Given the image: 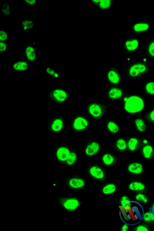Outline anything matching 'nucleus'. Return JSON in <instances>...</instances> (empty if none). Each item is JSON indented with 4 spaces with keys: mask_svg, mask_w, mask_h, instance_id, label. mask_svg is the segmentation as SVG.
<instances>
[{
    "mask_svg": "<svg viewBox=\"0 0 154 231\" xmlns=\"http://www.w3.org/2000/svg\"><path fill=\"white\" fill-rule=\"evenodd\" d=\"M131 201L125 206L122 205L119 206L120 209L121 217L123 221L127 224L135 225L140 222L141 209L140 204L133 201V205H131Z\"/></svg>",
    "mask_w": 154,
    "mask_h": 231,
    "instance_id": "1",
    "label": "nucleus"
},
{
    "mask_svg": "<svg viewBox=\"0 0 154 231\" xmlns=\"http://www.w3.org/2000/svg\"><path fill=\"white\" fill-rule=\"evenodd\" d=\"M125 109L128 113H135L140 111L143 108L144 102L139 97L132 96L125 99Z\"/></svg>",
    "mask_w": 154,
    "mask_h": 231,
    "instance_id": "2",
    "label": "nucleus"
},
{
    "mask_svg": "<svg viewBox=\"0 0 154 231\" xmlns=\"http://www.w3.org/2000/svg\"><path fill=\"white\" fill-rule=\"evenodd\" d=\"M146 71V67L145 65L142 64H135L131 67L129 74L131 76L135 77L144 73Z\"/></svg>",
    "mask_w": 154,
    "mask_h": 231,
    "instance_id": "3",
    "label": "nucleus"
},
{
    "mask_svg": "<svg viewBox=\"0 0 154 231\" xmlns=\"http://www.w3.org/2000/svg\"><path fill=\"white\" fill-rule=\"evenodd\" d=\"M79 202L75 199H68L65 200L63 203V206L68 210H75L79 206Z\"/></svg>",
    "mask_w": 154,
    "mask_h": 231,
    "instance_id": "4",
    "label": "nucleus"
},
{
    "mask_svg": "<svg viewBox=\"0 0 154 231\" xmlns=\"http://www.w3.org/2000/svg\"><path fill=\"white\" fill-rule=\"evenodd\" d=\"M70 153L69 150L67 148L61 147L57 150L56 155L57 158L59 160L61 161H65L67 160Z\"/></svg>",
    "mask_w": 154,
    "mask_h": 231,
    "instance_id": "5",
    "label": "nucleus"
},
{
    "mask_svg": "<svg viewBox=\"0 0 154 231\" xmlns=\"http://www.w3.org/2000/svg\"><path fill=\"white\" fill-rule=\"evenodd\" d=\"M88 126V122L82 117H78L74 122L73 127L75 130H80L85 129Z\"/></svg>",
    "mask_w": 154,
    "mask_h": 231,
    "instance_id": "6",
    "label": "nucleus"
},
{
    "mask_svg": "<svg viewBox=\"0 0 154 231\" xmlns=\"http://www.w3.org/2000/svg\"><path fill=\"white\" fill-rule=\"evenodd\" d=\"M99 150V145L96 142H93L87 146L86 153L87 155L92 156L97 153Z\"/></svg>",
    "mask_w": 154,
    "mask_h": 231,
    "instance_id": "7",
    "label": "nucleus"
},
{
    "mask_svg": "<svg viewBox=\"0 0 154 231\" xmlns=\"http://www.w3.org/2000/svg\"><path fill=\"white\" fill-rule=\"evenodd\" d=\"M89 112L92 115L95 117H99L102 114L101 107L98 104H92L89 107Z\"/></svg>",
    "mask_w": 154,
    "mask_h": 231,
    "instance_id": "8",
    "label": "nucleus"
},
{
    "mask_svg": "<svg viewBox=\"0 0 154 231\" xmlns=\"http://www.w3.org/2000/svg\"><path fill=\"white\" fill-rule=\"evenodd\" d=\"M70 186L74 189L81 188L85 186V182L82 179L78 178H74L69 181Z\"/></svg>",
    "mask_w": 154,
    "mask_h": 231,
    "instance_id": "9",
    "label": "nucleus"
},
{
    "mask_svg": "<svg viewBox=\"0 0 154 231\" xmlns=\"http://www.w3.org/2000/svg\"><path fill=\"white\" fill-rule=\"evenodd\" d=\"M90 173L93 177L98 179H101L104 177L103 172L98 167H92L90 169Z\"/></svg>",
    "mask_w": 154,
    "mask_h": 231,
    "instance_id": "10",
    "label": "nucleus"
},
{
    "mask_svg": "<svg viewBox=\"0 0 154 231\" xmlns=\"http://www.w3.org/2000/svg\"><path fill=\"white\" fill-rule=\"evenodd\" d=\"M53 96L57 101L63 102L66 99L67 94L65 91L62 90H56L53 93Z\"/></svg>",
    "mask_w": 154,
    "mask_h": 231,
    "instance_id": "11",
    "label": "nucleus"
},
{
    "mask_svg": "<svg viewBox=\"0 0 154 231\" xmlns=\"http://www.w3.org/2000/svg\"><path fill=\"white\" fill-rule=\"evenodd\" d=\"M128 170L131 173L139 174L142 172L143 167L141 164L139 163H135L129 165Z\"/></svg>",
    "mask_w": 154,
    "mask_h": 231,
    "instance_id": "12",
    "label": "nucleus"
},
{
    "mask_svg": "<svg viewBox=\"0 0 154 231\" xmlns=\"http://www.w3.org/2000/svg\"><path fill=\"white\" fill-rule=\"evenodd\" d=\"M122 92L120 89L114 88L111 90L109 93V97L111 98L118 99L121 97L122 95Z\"/></svg>",
    "mask_w": 154,
    "mask_h": 231,
    "instance_id": "13",
    "label": "nucleus"
},
{
    "mask_svg": "<svg viewBox=\"0 0 154 231\" xmlns=\"http://www.w3.org/2000/svg\"><path fill=\"white\" fill-rule=\"evenodd\" d=\"M63 122L62 120L60 119L55 120L52 124V130L54 132H59L63 128Z\"/></svg>",
    "mask_w": 154,
    "mask_h": 231,
    "instance_id": "14",
    "label": "nucleus"
},
{
    "mask_svg": "<svg viewBox=\"0 0 154 231\" xmlns=\"http://www.w3.org/2000/svg\"><path fill=\"white\" fill-rule=\"evenodd\" d=\"M108 77L109 81L113 84H116L119 82V75L115 71H110L108 73Z\"/></svg>",
    "mask_w": 154,
    "mask_h": 231,
    "instance_id": "15",
    "label": "nucleus"
},
{
    "mask_svg": "<svg viewBox=\"0 0 154 231\" xmlns=\"http://www.w3.org/2000/svg\"><path fill=\"white\" fill-rule=\"evenodd\" d=\"M127 49L129 51H133L136 50L138 46V42L137 40L127 41L126 43Z\"/></svg>",
    "mask_w": 154,
    "mask_h": 231,
    "instance_id": "16",
    "label": "nucleus"
},
{
    "mask_svg": "<svg viewBox=\"0 0 154 231\" xmlns=\"http://www.w3.org/2000/svg\"><path fill=\"white\" fill-rule=\"evenodd\" d=\"M129 188L132 190L141 191L143 190L145 188V186L141 183L134 182L129 185Z\"/></svg>",
    "mask_w": 154,
    "mask_h": 231,
    "instance_id": "17",
    "label": "nucleus"
},
{
    "mask_svg": "<svg viewBox=\"0 0 154 231\" xmlns=\"http://www.w3.org/2000/svg\"><path fill=\"white\" fill-rule=\"evenodd\" d=\"M27 56L29 60L33 61L35 58V53L34 49L31 46L27 47L26 51Z\"/></svg>",
    "mask_w": 154,
    "mask_h": 231,
    "instance_id": "18",
    "label": "nucleus"
},
{
    "mask_svg": "<svg viewBox=\"0 0 154 231\" xmlns=\"http://www.w3.org/2000/svg\"><path fill=\"white\" fill-rule=\"evenodd\" d=\"M28 67V65L26 62H19L15 63L14 65V68L17 71H23L26 70Z\"/></svg>",
    "mask_w": 154,
    "mask_h": 231,
    "instance_id": "19",
    "label": "nucleus"
},
{
    "mask_svg": "<svg viewBox=\"0 0 154 231\" xmlns=\"http://www.w3.org/2000/svg\"><path fill=\"white\" fill-rule=\"evenodd\" d=\"M149 28V25L147 23H139L135 24L134 30L136 32H142L147 30Z\"/></svg>",
    "mask_w": 154,
    "mask_h": 231,
    "instance_id": "20",
    "label": "nucleus"
},
{
    "mask_svg": "<svg viewBox=\"0 0 154 231\" xmlns=\"http://www.w3.org/2000/svg\"><path fill=\"white\" fill-rule=\"evenodd\" d=\"M116 187L113 184H108L103 189V192L104 194H108L113 193L116 191Z\"/></svg>",
    "mask_w": 154,
    "mask_h": 231,
    "instance_id": "21",
    "label": "nucleus"
},
{
    "mask_svg": "<svg viewBox=\"0 0 154 231\" xmlns=\"http://www.w3.org/2000/svg\"><path fill=\"white\" fill-rule=\"evenodd\" d=\"M135 123L137 128L141 132H144L146 129V126L144 121L140 119L136 120H135Z\"/></svg>",
    "mask_w": 154,
    "mask_h": 231,
    "instance_id": "22",
    "label": "nucleus"
},
{
    "mask_svg": "<svg viewBox=\"0 0 154 231\" xmlns=\"http://www.w3.org/2000/svg\"><path fill=\"white\" fill-rule=\"evenodd\" d=\"M153 152V148L149 145H147L143 149L144 156L146 158H148L150 157L151 155Z\"/></svg>",
    "mask_w": 154,
    "mask_h": 231,
    "instance_id": "23",
    "label": "nucleus"
},
{
    "mask_svg": "<svg viewBox=\"0 0 154 231\" xmlns=\"http://www.w3.org/2000/svg\"><path fill=\"white\" fill-rule=\"evenodd\" d=\"M108 129L113 133H116L119 130V127L115 123L113 122H109L107 124Z\"/></svg>",
    "mask_w": 154,
    "mask_h": 231,
    "instance_id": "24",
    "label": "nucleus"
},
{
    "mask_svg": "<svg viewBox=\"0 0 154 231\" xmlns=\"http://www.w3.org/2000/svg\"><path fill=\"white\" fill-rule=\"evenodd\" d=\"M103 160L105 164L107 165H110L113 162V157L110 154H106L103 157Z\"/></svg>",
    "mask_w": 154,
    "mask_h": 231,
    "instance_id": "25",
    "label": "nucleus"
},
{
    "mask_svg": "<svg viewBox=\"0 0 154 231\" xmlns=\"http://www.w3.org/2000/svg\"><path fill=\"white\" fill-rule=\"evenodd\" d=\"M77 156L75 153L74 152L71 153L67 159L66 162L69 165H73L76 162Z\"/></svg>",
    "mask_w": 154,
    "mask_h": 231,
    "instance_id": "26",
    "label": "nucleus"
},
{
    "mask_svg": "<svg viewBox=\"0 0 154 231\" xmlns=\"http://www.w3.org/2000/svg\"><path fill=\"white\" fill-rule=\"evenodd\" d=\"M138 140L135 138L131 139L128 143V147L129 150L134 151L136 149V145L138 143Z\"/></svg>",
    "mask_w": 154,
    "mask_h": 231,
    "instance_id": "27",
    "label": "nucleus"
},
{
    "mask_svg": "<svg viewBox=\"0 0 154 231\" xmlns=\"http://www.w3.org/2000/svg\"><path fill=\"white\" fill-rule=\"evenodd\" d=\"M111 5L110 0H101L99 3V6L103 9L108 8Z\"/></svg>",
    "mask_w": 154,
    "mask_h": 231,
    "instance_id": "28",
    "label": "nucleus"
},
{
    "mask_svg": "<svg viewBox=\"0 0 154 231\" xmlns=\"http://www.w3.org/2000/svg\"><path fill=\"white\" fill-rule=\"evenodd\" d=\"M24 30L30 29L34 26V23L31 21L25 20L22 22Z\"/></svg>",
    "mask_w": 154,
    "mask_h": 231,
    "instance_id": "29",
    "label": "nucleus"
},
{
    "mask_svg": "<svg viewBox=\"0 0 154 231\" xmlns=\"http://www.w3.org/2000/svg\"><path fill=\"white\" fill-rule=\"evenodd\" d=\"M147 92L151 94H154V83L150 82L147 84L146 86Z\"/></svg>",
    "mask_w": 154,
    "mask_h": 231,
    "instance_id": "30",
    "label": "nucleus"
},
{
    "mask_svg": "<svg viewBox=\"0 0 154 231\" xmlns=\"http://www.w3.org/2000/svg\"><path fill=\"white\" fill-rule=\"evenodd\" d=\"M117 147L121 150H124L126 148L127 145L126 142L123 139H119L117 141Z\"/></svg>",
    "mask_w": 154,
    "mask_h": 231,
    "instance_id": "31",
    "label": "nucleus"
},
{
    "mask_svg": "<svg viewBox=\"0 0 154 231\" xmlns=\"http://www.w3.org/2000/svg\"><path fill=\"white\" fill-rule=\"evenodd\" d=\"M143 218L147 222H149L152 220H154V215H152L150 213H146L144 214Z\"/></svg>",
    "mask_w": 154,
    "mask_h": 231,
    "instance_id": "32",
    "label": "nucleus"
},
{
    "mask_svg": "<svg viewBox=\"0 0 154 231\" xmlns=\"http://www.w3.org/2000/svg\"><path fill=\"white\" fill-rule=\"evenodd\" d=\"M2 11L6 15L10 14V7L7 4H4L2 8Z\"/></svg>",
    "mask_w": 154,
    "mask_h": 231,
    "instance_id": "33",
    "label": "nucleus"
},
{
    "mask_svg": "<svg viewBox=\"0 0 154 231\" xmlns=\"http://www.w3.org/2000/svg\"><path fill=\"white\" fill-rule=\"evenodd\" d=\"M136 198L137 200L143 201L145 203H147L148 201L147 197L143 194H138L136 196Z\"/></svg>",
    "mask_w": 154,
    "mask_h": 231,
    "instance_id": "34",
    "label": "nucleus"
},
{
    "mask_svg": "<svg viewBox=\"0 0 154 231\" xmlns=\"http://www.w3.org/2000/svg\"><path fill=\"white\" fill-rule=\"evenodd\" d=\"M130 201V200H129L128 197H126V196H123L121 198V204L123 206H125L127 203H129Z\"/></svg>",
    "mask_w": 154,
    "mask_h": 231,
    "instance_id": "35",
    "label": "nucleus"
},
{
    "mask_svg": "<svg viewBox=\"0 0 154 231\" xmlns=\"http://www.w3.org/2000/svg\"><path fill=\"white\" fill-rule=\"evenodd\" d=\"M7 38V35L3 31L0 32V40L1 41L5 40Z\"/></svg>",
    "mask_w": 154,
    "mask_h": 231,
    "instance_id": "36",
    "label": "nucleus"
},
{
    "mask_svg": "<svg viewBox=\"0 0 154 231\" xmlns=\"http://www.w3.org/2000/svg\"><path fill=\"white\" fill-rule=\"evenodd\" d=\"M149 52L151 56H154V42L152 43L149 45Z\"/></svg>",
    "mask_w": 154,
    "mask_h": 231,
    "instance_id": "37",
    "label": "nucleus"
},
{
    "mask_svg": "<svg viewBox=\"0 0 154 231\" xmlns=\"http://www.w3.org/2000/svg\"><path fill=\"white\" fill-rule=\"evenodd\" d=\"M7 48L6 44L3 42L0 43V51L1 52H4Z\"/></svg>",
    "mask_w": 154,
    "mask_h": 231,
    "instance_id": "38",
    "label": "nucleus"
},
{
    "mask_svg": "<svg viewBox=\"0 0 154 231\" xmlns=\"http://www.w3.org/2000/svg\"><path fill=\"white\" fill-rule=\"evenodd\" d=\"M47 73L50 74V75H55V73L54 70L53 69L50 68L48 67L46 70Z\"/></svg>",
    "mask_w": 154,
    "mask_h": 231,
    "instance_id": "39",
    "label": "nucleus"
},
{
    "mask_svg": "<svg viewBox=\"0 0 154 231\" xmlns=\"http://www.w3.org/2000/svg\"><path fill=\"white\" fill-rule=\"evenodd\" d=\"M137 231H148V230L145 226H140L137 228Z\"/></svg>",
    "mask_w": 154,
    "mask_h": 231,
    "instance_id": "40",
    "label": "nucleus"
},
{
    "mask_svg": "<svg viewBox=\"0 0 154 231\" xmlns=\"http://www.w3.org/2000/svg\"><path fill=\"white\" fill-rule=\"evenodd\" d=\"M25 1L30 5H34L36 3V1L35 0H25Z\"/></svg>",
    "mask_w": 154,
    "mask_h": 231,
    "instance_id": "41",
    "label": "nucleus"
},
{
    "mask_svg": "<svg viewBox=\"0 0 154 231\" xmlns=\"http://www.w3.org/2000/svg\"><path fill=\"white\" fill-rule=\"evenodd\" d=\"M128 224H125L122 228L121 230L122 231H127L128 230Z\"/></svg>",
    "mask_w": 154,
    "mask_h": 231,
    "instance_id": "42",
    "label": "nucleus"
},
{
    "mask_svg": "<svg viewBox=\"0 0 154 231\" xmlns=\"http://www.w3.org/2000/svg\"><path fill=\"white\" fill-rule=\"evenodd\" d=\"M150 117L152 120L154 121V110L151 113Z\"/></svg>",
    "mask_w": 154,
    "mask_h": 231,
    "instance_id": "43",
    "label": "nucleus"
},
{
    "mask_svg": "<svg viewBox=\"0 0 154 231\" xmlns=\"http://www.w3.org/2000/svg\"><path fill=\"white\" fill-rule=\"evenodd\" d=\"M100 0H99V1H95V0H93V1L96 2V3H98V2H100Z\"/></svg>",
    "mask_w": 154,
    "mask_h": 231,
    "instance_id": "44",
    "label": "nucleus"
},
{
    "mask_svg": "<svg viewBox=\"0 0 154 231\" xmlns=\"http://www.w3.org/2000/svg\"><path fill=\"white\" fill-rule=\"evenodd\" d=\"M54 76L56 77H58V75L57 74H55V75H54Z\"/></svg>",
    "mask_w": 154,
    "mask_h": 231,
    "instance_id": "45",
    "label": "nucleus"
},
{
    "mask_svg": "<svg viewBox=\"0 0 154 231\" xmlns=\"http://www.w3.org/2000/svg\"></svg>",
    "mask_w": 154,
    "mask_h": 231,
    "instance_id": "46",
    "label": "nucleus"
}]
</instances>
